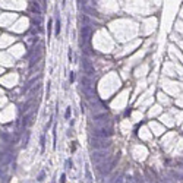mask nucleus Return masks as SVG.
Listing matches in <instances>:
<instances>
[{"mask_svg":"<svg viewBox=\"0 0 183 183\" xmlns=\"http://www.w3.org/2000/svg\"><path fill=\"white\" fill-rule=\"evenodd\" d=\"M92 135L95 138L108 139L113 135V128H111V125H107V126H94L92 128Z\"/></svg>","mask_w":183,"mask_h":183,"instance_id":"obj_1","label":"nucleus"},{"mask_svg":"<svg viewBox=\"0 0 183 183\" xmlns=\"http://www.w3.org/2000/svg\"><path fill=\"white\" fill-rule=\"evenodd\" d=\"M89 145L97 151H104L105 148H108V147L111 145V142H110V139H104V138H95V136H92V138L89 139Z\"/></svg>","mask_w":183,"mask_h":183,"instance_id":"obj_2","label":"nucleus"},{"mask_svg":"<svg viewBox=\"0 0 183 183\" xmlns=\"http://www.w3.org/2000/svg\"><path fill=\"white\" fill-rule=\"evenodd\" d=\"M91 160H92V163L95 166H98V164H103V163H105V161H108L111 158H110V154L105 152V150H104V151H95V152H92Z\"/></svg>","mask_w":183,"mask_h":183,"instance_id":"obj_3","label":"nucleus"},{"mask_svg":"<svg viewBox=\"0 0 183 183\" xmlns=\"http://www.w3.org/2000/svg\"><path fill=\"white\" fill-rule=\"evenodd\" d=\"M91 35H92L91 26H82V28H81V32H79V46H81V49L85 47V46L89 43Z\"/></svg>","mask_w":183,"mask_h":183,"instance_id":"obj_4","label":"nucleus"},{"mask_svg":"<svg viewBox=\"0 0 183 183\" xmlns=\"http://www.w3.org/2000/svg\"><path fill=\"white\" fill-rule=\"evenodd\" d=\"M116 163H117L116 158L108 160V161H105V163H103V164H98V166H97V170H98L100 174H110L111 170H113L114 166H116Z\"/></svg>","mask_w":183,"mask_h":183,"instance_id":"obj_5","label":"nucleus"},{"mask_svg":"<svg viewBox=\"0 0 183 183\" xmlns=\"http://www.w3.org/2000/svg\"><path fill=\"white\" fill-rule=\"evenodd\" d=\"M81 67H82V70L85 72V76H92L94 75V63L91 62V59L89 57H82V62H81Z\"/></svg>","mask_w":183,"mask_h":183,"instance_id":"obj_6","label":"nucleus"},{"mask_svg":"<svg viewBox=\"0 0 183 183\" xmlns=\"http://www.w3.org/2000/svg\"><path fill=\"white\" fill-rule=\"evenodd\" d=\"M34 113H35V111L32 110V111H28V113H25V114H24V117H22V126H24V128H25V126H28V125L31 123V119H32Z\"/></svg>","mask_w":183,"mask_h":183,"instance_id":"obj_7","label":"nucleus"},{"mask_svg":"<svg viewBox=\"0 0 183 183\" xmlns=\"http://www.w3.org/2000/svg\"><path fill=\"white\" fill-rule=\"evenodd\" d=\"M12 161V154L10 152H1L0 154V164H7Z\"/></svg>","mask_w":183,"mask_h":183,"instance_id":"obj_8","label":"nucleus"},{"mask_svg":"<svg viewBox=\"0 0 183 183\" xmlns=\"http://www.w3.org/2000/svg\"><path fill=\"white\" fill-rule=\"evenodd\" d=\"M89 86H94L92 85V79L89 76H82L81 78V88H89Z\"/></svg>","mask_w":183,"mask_h":183,"instance_id":"obj_9","label":"nucleus"},{"mask_svg":"<svg viewBox=\"0 0 183 183\" xmlns=\"http://www.w3.org/2000/svg\"><path fill=\"white\" fill-rule=\"evenodd\" d=\"M92 119H94L95 122H101V120H108V119H107V113H105V111H100V113H95V114H92Z\"/></svg>","mask_w":183,"mask_h":183,"instance_id":"obj_10","label":"nucleus"},{"mask_svg":"<svg viewBox=\"0 0 183 183\" xmlns=\"http://www.w3.org/2000/svg\"><path fill=\"white\" fill-rule=\"evenodd\" d=\"M32 10H34V12H37V13H40V7H38V3H32Z\"/></svg>","mask_w":183,"mask_h":183,"instance_id":"obj_11","label":"nucleus"},{"mask_svg":"<svg viewBox=\"0 0 183 183\" xmlns=\"http://www.w3.org/2000/svg\"><path fill=\"white\" fill-rule=\"evenodd\" d=\"M59 32H60V21L57 19V22H56V34L59 35Z\"/></svg>","mask_w":183,"mask_h":183,"instance_id":"obj_12","label":"nucleus"},{"mask_svg":"<svg viewBox=\"0 0 183 183\" xmlns=\"http://www.w3.org/2000/svg\"><path fill=\"white\" fill-rule=\"evenodd\" d=\"M28 141H29V132H26L25 133V141H24V147L28 144Z\"/></svg>","mask_w":183,"mask_h":183,"instance_id":"obj_13","label":"nucleus"},{"mask_svg":"<svg viewBox=\"0 0 183 183\" xmlns=\"http://www.w3.org/2000/svg\"><path fill=\"white\" fill-rule=\"evenodd\" d=\"M44 144H46V136H41V151H44Z\"/></svg>","mask_w":183,"mask_h":183,"instance_id":"obj_14","label":"nucleus"},{"mask_svg":"<svg viewBox=\"0 0 183 183\" xmlns=\"http://www.w3.org/2000/svg\"><path fill=\"white\" fill-rule=\"evenodd\" d=\"M70 113H72V108H70V107H67V108H66V114H65V117H66V119H69V117H70Z\"/></svg>","mask_w":183,"mask_h":183,"instance_id":"obj_15","label":"nucleus"},{"mask_svg":"<svg viewBox=\"0 0 183 183\" xmlns=\"http://www.w3.org/2000/svg\"><path fill=\"white\" fill-rule=\"evenodd\" d=\"M72 57H73V53H72V50H69V60H72Z\"/></svg>","mask_w":183,"mask_h":183,"instance_id":"obj_16","label":"nucleus"},{"mask_svg":"<svg viewBox=\"0 0 183 183\" xmlns=\"http://www.w3.org/2000/svg\"><path fill=\"white\" fill-rule=\"evenodd\" d=\"M114 183H123V179L122 177H119V179H116V182Z\"/></svg>","mask_w":183,"mask_h":183,"instance_id":"obj_17","label":"nucleus"},{"mask_svg":"<svg viewBox=\"0 0 183 183\" xmlns=\"http://www.w3.org/2000/svg\"><path fill=\"white\" fill-rule=\"evenodd\" d=\"M43 177H44V171H43V173H41V174H40V177H38V180H40V182H41V180H43Z\"/></svg>","mask_w":183,"mask_h":183,"instance_id":"obj_18","label":"nucleus"},{"mask_svg":"<svg viewBox=\"0 0 183 183\" xmlns=\"http://www.w3.org/2000/svg\"><path fill=\"white\" fill-rule=\"evenodd\" d=\"M65 179H66V176H65V174H62V180H60V183H65Z\"/></svg>","mask_w":183,"mask_h":183,"instance_id":"obj_19","label":"nucleus"}]
</instances>
